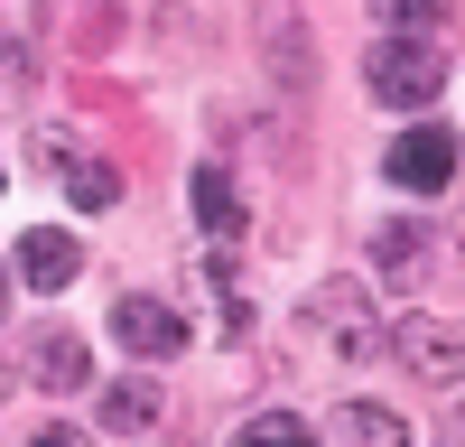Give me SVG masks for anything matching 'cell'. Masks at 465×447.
Returning <instances> with one entry per match:
<instances>
[{
    "mask_svg": "<svg viewBox=\"0 0 465 447\" xmlns=\"http://www.w3.org/2000/svg\"><path fill=\"white\" fill-rule=\"evenodd\" d=\"M363 84H372L381 112H429L447 94V47H438V37H372Z\"/></svg>",
    "mask_w": 465,
    "mask_h": 447,
    "instance_id": "obj_1",
    "label": "cell"
},
{
    "mask_svg": "<svg viewBox=\"0 0 465 447\" xmlns=\"http://www.w3.org/2000/svg\"><path fill=\"white\" fill-rule=\"evenodd\" d=\"M307 326H317L335 354H372V345H391V335H381V317H372V289H363V280H326L317 298H307Z\"/></svg>",
    "mask_w": 465,
    "mask_h": 447,
    "instance_id": "obj_2",
    "label": "cell"
},
{
    "mask_svg": "<svg viewBox=\"0 0 465 447\" xmlns=\"http://www.w3.org/2000/svg\"><path fill=\"white\" fill-rule=\"evenodd\" d=\"M391 354L419 372V382L465 392V326H447V317H401V326H391Z\"/></svg>",
    "mask_w": 465,
    "mask_h": 447,
    "instance_id": "obj_3",
    "label": "cell"
},
{
    "mask_svg": "<svg viewBox=\"0 0 465 447\" xmlns=\"http://www.w3.org/2000/svg\"><path fill=\"white\" fill-rule=\"evenodd\" d=\"M456 159H465L456 131H429V122H419V131H401L391 149H381V177H391L401 196H438V186L456 177Z\"/></svg>",
    "mask_w": 465,
    "mask_h": 447,
    "instance_id": "obj_4",
    "label": "cell"
},
{
    "mask_svg": "<svg viewBox=\"0 0 465 447\" xmlns=\"http://www.w3.org/2000/svg\"><path fill=\"white\" fill-rule=\"evenodd\" d=\"M112 335H122L140 363H168L186 345V317L168 308V298H122V308H112Z\"/></svg>",
    "mask_w": 465,
    "mask_h": 447,
    "instance_id": "obj_5",
    "label": "cell"
},
{
    "mask_svg": "<svg viewBox=\"0 0 465 447\" xmlns=\"http://www.w3.org/2000/svg\"><path fill=\"white\" fill-rule=\"evenodd\" d=\"M326 429H335V447H410V420L391 401H344Z\"/></svg>",
    "mask_w": 465,
    "mask_h": 447,
    "instance_id": "obj_6",
    "label": "cell"
},
{
    "mask_svg": "<svg viewBox=\"0 0 465 447\" xmlns=\"http://www.w3.org/2000/svg\"><path fill=\"white\" fill-rule=\"evenodd\" d=\"M74 261H84V252H74V233L37 224V233L19 243V280H28V289H65V280H74Z\"/></svg>",
    "mask_w": 465,
    "mask_h": 447,
    "instance_id": "obj_7",
    "label": "cell"
},
{
    "mask_svg": "<svg viewBox=\"0 0 465 447\" xmlns=\"http://www.w3.org/2000/svg\"><path fill=\"white\" fill-rule=\"evenodd\" d=\"M159 382H149V372H122V382L103 392V429H122V438H140V429H159Z\"/></svg>",
    "mask_w": 465,
    "mask_h": 447,
    "instance_id": "obj_8",
    "label": "cell"
},
{
    "mask_svg": "<svg viewBox=\"0 0 465 447\" xmlns=\"http://www.w3.org/2000/svg\"><path fill=\"white\" fill-rule=\"evenodd\" d=\"M37 382H47V392H74V382H84V372H94V354H84V335H65V326H47V335H37Z\"/></svg>",
    "mask_w": 465,
    "mask_h": 447,
    "instance_id": "obj_9",
    "label": "cell"
},
{
    "mask_svg": "<svg viewBox=\"0 0 465 447\" xmlns=\"http://www.w3.org/2000/svg\"><path fill=\"white\" fill-rule=\"evenodd\" d=\"M381 37H447V0H372Z\"/></svg>",
    "mask_w": 465,
    "mask_h": 447,
    "instance_id": "obj_10",
    "label": "cell"
},
{
    "mask_svg": "<svg viewBox=\"0 0 465 447\" xmlns=\"http://www.w3.org/2000/svg\"><path fill=\"white\" fill-rule=\"evenodd\" d=\"M186 196H196V224H205V233H242V196H232L223 168H196V186H186Z\"/></svg>",
    "mask_w": 465,
    "mask_h": 447,
    "instance_id": "obj_11",
    "label": "cell"
},
{
    "mask_svg": "<svg viewBox=\"0 0 465 447\" xmlns=\"http://www.w3.org/2000/svg\"><path fill=\"white\" fill-rule=\"evenodd\" d=\"M372 261H381V280H410L419 261H429V233H419V224H381V233H372Z\"/></svg>",
    "mask_w": 465,
    "mask_h": 447,
    "instance_id": "obj_12",
    "label": "cell"
},
{
    "mask_svg": "<svg viewBox=\"0 0 465 447\" xmlns=\"http://www.w3.org/2000/svg\"><path fill=\"white\" fill-rule=\"evenodd\" d=\"M65 196L84 214H103L112 196H122V168H112V159H65Z\"/></svg>",
    "mask_w": 465,
    "mask_h": 447,
    "instance_id": "obj_13",
    "label": "cell"
},
{
    "mask_svg": "<svg viewBox=\"0 0 465 447\" xmlns=\"http://www.w3.org/2000/svg\"><path fill=\"white\" fill-rule=\"evenodd\" d=\"M223 447H317V438H307V420H298V410H261V420H242Z\"/></svg>",
    "mask_w": 465,
    "mask_h": 447,
    "instance_id": "obj_14",
    "label": "cell"
},
{
    "mask_svg": "<svg viewBox=\"0 0 465 447\" xmlns=\"http://www.w3.org/2000/svg\"><path fill=\"white\" fill-rule=\"evenodd\" d=\"M28 94V47H0V103Z\"/></svg>",
    "mask_w": 465,
    "mask_h": 447,
    "instance_id": "obj_15",
    "label": "cell"
},
{
    "mask_svg": "<svg viewBox=\"0 0 465 447\" xmlns=\"http://www.w3.org/2000/svg\"><path fill=\"white\" fill-rule=\"evenodd\" d=\"M28 447H74V429H37V438H28Z\"/></svg>",
    "mask_w": 465,
    "mask_h": 447,
    "instance_id": "obj_16",
    "label": "cell"
}]
</instances>
